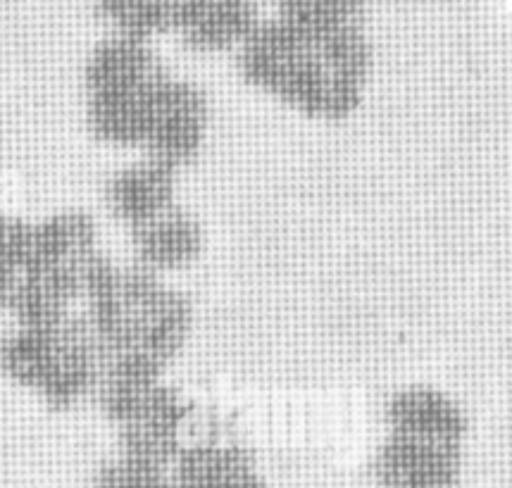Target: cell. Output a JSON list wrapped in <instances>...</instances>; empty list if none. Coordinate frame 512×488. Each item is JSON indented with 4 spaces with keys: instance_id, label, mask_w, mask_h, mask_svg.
Here are the masks:
<instances>
[{
    "instance_id": "8fae6325",
    "label": "cell",
    "mask_w": 512,
    "mask_h": 488,
    "mask_svg": "<svg viewBox=\"0 0 512 488\" xmlns=\"http://www.w3.org/2000/svg\"><path fill=\"white\" fill-rule=\"evenodd\" d=\"M58 353V324L55 327H20L0 339V369L24 389L39 393Z\"/></svg>"
},
{
    "instance_id": "277c9868",
    "label": "cell",
    "mask_w": 512,
    "mask_h": 488,
    "mask_svg": "<svg viewBox=\"0 0 512 488\" xmlns=\"http://www.w3.org/2000/svg\"><path fill=\"white\" fill-rule=\"evenodd\" d=\"M460 465V446L389 434L372 460V477L379 488H458Z\"/></svg>"
},
{
    "instance_id": "8992f818",
    "label": "cell",
    "mask_w": 512,
    "mask_h": 488,
    "mask_svg": "<svg viewBox=\"0 0 512 488\" xmlns=\"http://www.w3.org/2000/svg\"><path fill=\"white\" fill-rule=\"evenodd\" d=\"M134 265L148 272H177L191 267L203 255L205 231L201 222L179 205H174L153 220L131 227Z\"/></svg>"
},
{
    "instance_id": "2e32d148",
    "label": "cell",
    "mask_w": 512,
    "mask_h": 488,
    "mask_svg": "<svg viewBox=\"0 0 512 488\" xmlns=\"http://www.w3.org/2000/svg\"><path fill=\"white\" fill-rule=\"evenodd\" d=\"M34 248V224L22 217L0 215V269H20Z\"/></svg>"
},
{
    "instance_id": "5b68a950",
    "label": "cell",
    "mask_w": 512,
    "mask_h": 488,
    "mask_svg": "<svg viewBox=\"0 0 512 488\" xmlns=\"http://www.w3.org/2000/svg\"><path fill=\"white\" fill-rule=\"evenodd\" d=\"M262 0H177L174 31L193 50L241 46L260 24Z\"/></svg>"
},
{
    "instance_id": "9c48e42d",
    "label": "cell",
    "mask_w": 512,
    "mask_h": 488,
    "mask_svg": "<svg viewBox=\"0 0 512 488\" xmlns=\"http://www.w3.org/2000/svg\"><path fill=\"white\" fill-rule=\"evenodd\" d=\"M162 77L153 84L134 91L103 93L89 96V129L98 141L122 148H143L151 134L155 108L165 81Z\"/></svg>"
},
{
    "instance_id": "5bb4252c",
    "label": "cell",
    "mask_w": 512,
    "mask_h": 488,
    "mask_svg": "<svg viewBox=\"0 0 512 488\" xmlns=\"http://www.w3.org/2000/svg\"><path fill=\"white\" fill-rule=\"evenodd\" d=\"M98 12L115 36L148 41L174 29L177 0H98Z\"/></svg>"
},
{
    "instance_id": "52a82bcc",
    "label": "cell",
    "mask_w": 512,
    "mask_h": 488,
    "mask_svg": "<svg viewBox=\"0 0 512 488\" xmlns=\"http://www.w3.org/2000/svg\"><path fill=\"white\" fill-rule=\"evenodd\" d=\"M384 419L393 436L451 443L460 446L467 434V415L446 393L429 386H410L393 393L384 408Z\"/></svg>"
},
{
    "instance_id": "7a4b0ae2",
    "label": "cell",
    "mask_w": 512,
    "mask_h": 488,
    "mask_svg": "<svg viewBox=\"0 0 512 488\" xmlns=\"http://www.w3.org/2000/svg\"><path fill=\"white\" fill-rule=\"evenodd\" d=\"M191 417L193 405L189 400L162 381L120 427L117 455L170 472L186 448L184 427Z\"/></svg>"
},
{
    "instance_id": "30bf717a",
    "label": "cell",
    "mask_w": 512,
    "mask_h": 488,
    "mask_svg": "<svg viewBox=\"0 0 512 488\" xmlns=\"http://www.w3.org/2000/svg\"><path fill=\"white\" fill-rule=\"evenodd\" d=\"M167 67L148 41L112 36L91 53L86 62L89 96L134 91L167 77Z\"/></svg>"
},
{
    "instance_id": "4fadbf2b",
    "label": "cell",
    "mask_w": 512,
    "mask_h": 488,
    "mask_svg": "<svg viewBox=\"0 0 512 488\" xmlns=\"http://www.w3.org/2000/svg\"><path fill=\"white\" fill-rule=\"evenodd\" d=\"M277 20L305 34L362 29L365 0H274Z\"/></svg>"
},
{
    "instance_id": "3957f363",
    "label": "cell",
    "mask_w": 512,
    "mask_h": 488,
    "mask_svg": "<svg viewBox=\"0 0 512 488\" xmlns=\"http://www.w3.org/2000/svg\"><path fill=\"white\" fill-rule=\"evenodd\" d=\"M210 127V100L189 81L167 79L143 153L146 158L181 170L201 155Z\"/></svg>"
},
{
    "instance_id": "6da1fadb",
    "label": "cell",
    "mask_w": 512,
    "mask_h": 488,
    "mask_svg": "<svg viewBox=\"0 0 512 488\" xmlns=\"http://www.w3.org/2000/svg\"><path fill=\"white\" fill-rule=\"evenodd\" d=\"M248 84L312 120H346L362 105L372 48L362 29L305 34L277 17L260 20L239 46Z\"/></svg>"
},
{
    "instance_id": "9a60e30c",
    "label": "cell",
    "mask_w": 512,
    "mask_h": 488,
    "mask_svg": "<svg viewBox=\"0 0 512 488\" xmlns=\"http://www.w3.org/2000/svg\"><path fill=\"white\" fill-rule=\"evenodd\" d=\"M91 488H177L172 474L165 469H153L127 458H112L98 469Z\"/></svg>"
},
{
    "instance_id": "ba28073f",
    "label": "cell",
    "mask_w": 512,
    "mask_h": 488,
    "mask_svg": "<svg viewBox=\"0 0 512 488\" xmlns=\"http://www.w3.org/2000/svg\"><path fill=\"white\" fill-rule=\"evenodd\" d=\"M105 198L117 220L129 229L139 227L177 205V170L143 158L112 174Z\"/></svg>"
},
{
    "instance_id": "7c38bea8",
    "label": "cell",
    "mask_w": 512,
    "mask_h": 488,
    "mask_svg": "<svg viewBox=\"0 0 512 488\" xmlns=\"http://www.w3.org/2000/svg\"><path fill=\"white\" fill-rule=\"evenodd\" d=\"M98 250V229L91 215L67 210L34 224V248L29 262L74 265Z\"/></svg>"
}]
</instances>
